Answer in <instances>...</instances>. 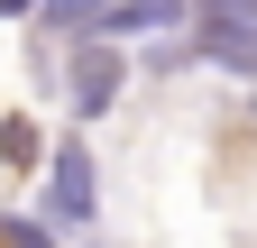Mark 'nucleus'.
I'll return each instance as SVG.
<instances>
[{
	"instance_id": "obj_1",
	"label": "nucleus",
	"mask_w": 257,
	"mask_h": 248,
	"mask_svg": "<svg viewBox=\"0 0 257 248\" xmlns=\"http://www.w3.org/2000/svg\"><path fill=\"white\" fill-rule=\"evenodd\" d=\"M202 55H211L220 74H257V19L211 10V19H202Z\"/></svg>"
},
{
	"instance_id": "obj_2",
	"label": "nucleus",
	"mask_w": 257,
	"mask_h": 248,
	"mask_svg": "<svg viewBox=\"0 0 257 248\" xmlns=\"http://www.w3.org/2000/svg\"><path fill=\"white\" fill-rule=\"evenodd\" d=\"M193 19V0H101V28L110 37H138V28H175Z\"/></svg>"
},
{
	"instance_id": "obj_3",
	"label": "nucleus",
	"mask_w": 257,
	"mask_h": 248,
	"mask_svg": "<svg viewBox=\"0 0 257 248\" xmlns=\"http://www.w3.org/2000/svg\"><path fill=\"white\" fill-rule=\"evenodd\" d=\"M55 221H92V157L83 147L55 157Z\"/></svg>"
},
{
	"instance_id": "obj_4",
	"label": "nucleus",
	"mask_w": 257,
	"mask_h": 248,
	"mask_svg": "<svg viewBox=\"0 0 257 248\" xmlns=\"http://www.w3.org/2000/svg\"><path fill=\"white\" fill-rule=\"evenodd\" d=\"M110 92H119V55H110V46H92V65H83V83H74V101H83V110H101Z\"/></svg>"
}]
</instances>
